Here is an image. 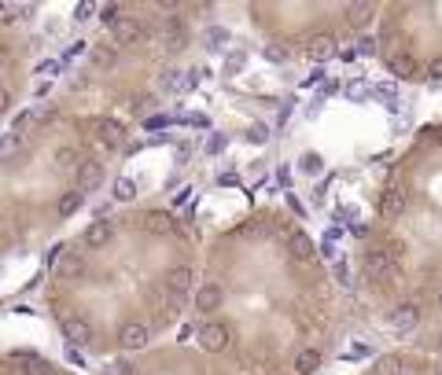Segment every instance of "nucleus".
Listing matches in <instances>:
<instances>
[{
    "label": "nucleus",
    "mask_w": 442,
    "mask_h": 375,
    "mask_svg": "<svg viewBox=\"0 0 442 375\" xmlns=\"http://www.w3.org/2000/svg\"><path fill=\"white\" fill-rule=\"evenodd\" d=\"M52 162H56V169H63V173H78V166L85 162L78 151H71V147H59L56 154H52Z\"/></svg>",
    "instance_id": "obj_22"
},
{
    "label": "nucleus",
    "mask_w": 442,
    "mask_h": 375,
    "mask_svg": "<svg viewBox=\"0 0 442 375\" xmlns=\"http://www.w3.org/2000/svg\"><path fill=\"white\" fill-rule=\"evenodd\" d=\"M19 15H26V4H0V22L4 26H15Z\"/></svg>",
    "instance_id": "obj_25"
},
{
    "label": "nucleus",
    "mask_w": 442,
    "mask_h": 375,
    "mask_svg": "<svg viewBox=\"0 0 442 375\" xmlns=\"http://www.w3.org/2000/svg\"><path fill=\"white\" fill-rule=\"evenodd\" d=\"M100 19L107 22V30H110V26L122 19V8H118V4H103V8H100Z\"/></svg>",
    "instance_id": "obj_27"
},
{
    "label": "nucleus",
    "mask_w": 442,
    "mask_h": 375,
    "mask_svg": "<svg viewBox=\"0 0 442 375\" xmlns=\"http://www.w3.org/2000/svg\"><path fill=\"white\" fill-rule=\"evenodd\" d=\"M74 184H78V191H96L100 184H103V166L100 162H93V159H85L81 166H78V173H74Z\"/></svg>",
    "instance_id": "obj_10"
},
{
    "label": "nucleus",
    "mask_w": 442,
    "mask_h": 375,
    "mask_svg": "<svg viewBox=\"0 0 442 375\" xmlns=\"http://www.w3.org/2000/svg\"><path fill=\"white\" fill-rule=\"evenodd\" d=\"M365 276L372 280V283H394L398 280V258L387 250V247H372L369 254H365Z\"/></svg>",
    "instance_id": "obj_1"
},
{
    "label": "nucleus",
    "mask_w": 442,
    "mask_h": 375,
    "mask_svg": "<svg viewBox=\"0 0 442 375\" xmlns=\"http://www.w3.org/2000/svg\"><path fill=\"white\" fill-rule=\"evenodd\" d=\"M287 247H292V254L302 261V265H309V261H317V250H314V239H309L306 232H292L287 236Z\"/></svg>",
    "instance_id": "obj_18"
},
{
    "label": "nucleus",
    "mask_w": 442,
    "mask_h": 375,
    "mask_svg": "<svg viewBox=\"0 0 442 375\" xmlns=\"http://www.w3.org/2000/svg\"><path fill=\"white\" fill-rule=\"evenodd\" d=\"M306 52H309V59H332V56H336L339 52V41H336V33H314V37H309L306 41Z\"/></svg>",
    "instance_id": "obj_11"
},
{
    "label": "nucleus",
    "mask_w": 442,
    "mask_h": 375,
    "mask_svg": "<svg viewBox=\"0 0 442 375\" xmlns=\"http://www.w3.org/2000/svg\"><path fill=\"white\" fill-rule=\"evenodd\" d=\"M166 41H170V48H185V41H188V30H185V22L181 19H170L166 22Z\"/></svg>",
    "instance_id": "obj_23"
},
{
    "label": "nucleus",
    "mask_w": 442,
    "mask_h": 375,
    "mask_svg": "<svg viewBox=\"0 0 442 375\" xmlns=\"http://www.w3.org/2000/svg\"><path fill=\"white\" fill-rule=\"evenodd\" d=\"M163 291H166L173 302L188 298V291H192V269H188V265H173V269H166V276H163Z\"/></svg>",
    "instance_id": "obj_4"
},
{
    "label": "nucleus",
    "mask_w": 442,
    "mask_h": 375,
    "mask_svg": "<svg viewBox=\"0 0 442 375\" xmlns=\"http://www.w3.org/2000/svg\"><path fill=\"white\" fill-rule=\"evenodd\" d=\"M52 273L56 280H78L85 273V258L78 250H52Z\"/></svg>",
    "instance_id": "obj_5"
},
{
    "label": "nucleus",
    "mask_w": 442,
    "mask_h": 375,
    "mask_svg": "<svg viewBox=\"0 0 442 375\" xmlns=\"http://www.w3.org/2000/svg\"><path fill=\"white\" fill-rule=\"evenodd\" d=\"M406 371H409V364H406V357H398V353H387V357H380L372 368V375H406Z\"/></svg>",
    "instance_id": "obj_21"
},
{
    "label": "nucleus",
    "mask_w": 442,
    "mask_h": 375,
    "mask_svg": "<svg viewBox=\"0 0 442 375\" xmlns=\"http://www.w3.org/2000/svg\"><path fill=\"white\" fill-rule=\"evenodd\" d=\"M387 70H391V74H398L402 81H413L420 66H416L413 52H391V56H387Z\"/></svg>",
    "instance_id": "obj_15"
},
{
    "label": "nucleus",
    "mask_w": 442,
    "mask_h": 375,
    "mask_svg": "<svg viewBox=\"0 0 442 375\" xmlns=\"http://www.w3.org/2000/svg\"><path fill=\"white\" fill-rule=\"evenodd\" d=\"M420 324V305H398L391 313V327L398 331V335H406V331H413Z\"/></svg>",
    "instance_id": "obj_17"
},
{
    "label": "nucleus",
    "mask_w": 442,
    "mask_h": 375,
    "mask_svg": "<svg viewBox=\"0 0 442 375\" xmlns=\"http://www.w3.org/2000/svg\"><path fill=\"white\" fill-rule=\"evenodd\" d=\"M435 375H442V361H438V364H435Z\"/></svg>",
    "instance_id": "obj_38"
},
{
    "label": "nucleus",
    "mask_w": 442,
    "mask_h": 375,
    "mask_svg": "<svg viewBox=\"0 0 442 375\" xmlns=\"http://www.w3.org/2000/svg\"><path fill=\"white\" fill-rule=\"evenodd\" d=\"M110 239H115V228H110L107 221H96V225H88V228L81 232V243H85L88 250H103Z\"/></svg>",
    "instance_id": "obj_14"
},
{
    "label": "nucleus",
    "mask_w": 442,
    "mask_h": 375,
    "mask_svg": "<svg viewBox=\"0 0 442 375\" xmlns=\"http://www.w3.org/2000/svg\"><path fill=\"white\" fill-rule=\"evenodd\" d=\"M265 137H269V129H265V125H251L247 129V140L251 144H265Z\"/></svg>",
    "instance_id": "obj_30"
},
{
    "label": "nucleus",
    "mask_w": 442,
    "mask_h": 375,
    "mask_svg": "<svg viewBox=\"0 0 442 375\" xmlns=\"http://www.w3.org/2000/svg\"><path fill=\"white\" fill-rule=\"evenodd\" d=\"M354 52H358V56H372L376 52V41L372 37H358V48H354Z\"/></svg>",
    "instance_id": "obj_31"
},
{
    "label": "nucleus",
    "mask_w": 442,
    "mask_h": 375,
    "mask_svg": "<svg viewBox=\"0 0 442 375\" xmlns=\"http://www.w3.org/2000/svg\"><path fill=\"white\" fill-rule=\"evenodd\" d=\"M144 228H148L151 236H173V232H177V221H173V213H166V210H148V213H144Z\"/></svg>",
    "instance_id": "obj_16"
},
{
    "label": "nucleus",
    "mask_w": 442,
    "mask_h": 375,
    "mask_svg": "<svg viewBox=\"0 0 442 375\" xmlns=\"http://www.w3.org/2000/svg\"><path fill=\"white\" fill-rule=\"evenodd\" d=\"M406 206H409V199H406L402 188H387V191L380 195V203H376V210H380L384 221H398V217L406 213Z\"/></svg>",
    "instance_id": "obj_8"
},
{
    "label": "nucleus",
    "mask_w": 442,
    "mask_h": 375,
    "mask_svg": "<svg viewBox=\"0 0 442 375\" xmlns=\"http://www.w3.org/2000/svg\"><path fill=\"white\" fill-rule=\"evenodd\" d=\"M93 59H96V66H103V70H107V66H115V52H110V48H96Z\"/></svg>",
    "instance_id": "obj_28"
},
{
    "label": "nucleus",
    "mask_w": 442,
    "mask_h": 375,
    "mask_svg": "<svg viewBox=\"0 0 442 375\" xmlns=\"http://www.w3.org/2000/svg\"><path fill=\"white\" fill-rule=\"evenodd\" d=\"M107 375H137V368H129V364H110Z\"/></svg>",
    "instance_id": "obj_34"
},
{
    "label": "nucleus",
    "mask_w": 442,
    "mask_h": 375,
    "mask_svg": "<svg viewBox=\"0 0 442 375\" xmlns=\"http://www.w3.org/2000/svg\"><path fill=\"white\" fill-rule=\"evenodd\" d=\"M81 203H85V191L71 188V191H63V195H59V203H56V213H59V217H74V213L81 210Z\"/></svg>",
    "instance_id": "obj_20"
},
{
    "label": "nucleus",
    "mask_w": 442,
    "mask_h": 375,
    "mask_svg": "<svg viewBox=\"0 0 442 375\" xmlns=\"http://www.w3.org/2000/svg\"><path fill=\"white\" fill-rule=\"evenodd\" d=\"M63 335L71 346H93V327L81 317H63Z\"/></svg>",
    "instance_id": "obj_12"
},
{
    "label": "nucleus",
    "mask_w": 442,
    "mask_h": 375,
    "mask_svg": "<svg viewBox=\"0 0 442 375\" xmlns=\"http://www.w3.org/2000/svg\"><path fill=\"white\" fill-rule=\"evenodd\" d=\"M435 346H438V353H442V335H438V342H435Z\"/></svg>",
    "instance_id": "obj_39"
},
{
    "label": "nucleus",
    "mask_w": 442,
    "mask_h": 375,
    "mask_svg": "<svg viewBox=\"0 0 442 375\" xmlns=\"http://www.w3.org/2000/svg\"><path fill=\"white\" fill-rule=\"evenodd\" d=\"M428 78H431V81H442V56H435V59L428 63Z\"/></svg>",
    "instance_id": "obj_32"
},
{
    "label": "nucleus",
    "mask_w": 442,
    "mask_h": 375,
    "mask_svg": "<svg viewBox=\"0 0 442 375\" xmlns=\"http://www.w3.org/2000/svg\"><path fill=\"white\" fill-rule=\"evenodd\" d=\"M74 15H78V19H93V15H96V4H78Z\"/></svg>",
    "instance_id": "obj_35"
},
{
    "label": "nucleus",
    "mask_w": 442,
    "mask_h": 375,
    "mask_svg": "<svg viewBox=\"0 0 442 375\" xmlns=\"http://www.w3.org/2000/svg\"><path fill=\"white\" fill-rule=\"evenodd\" d=\"M148 339H151L148 324L125 320V324L118 327V346H122V349H144V346H148Z\"/></svg>",
    "instance_id": "obj_9"
},
{
    "label": "nucleus",
    "mask_w": 442,
    "mask_h": 375,
    "mask_svg": "<svg viewBox=\"0 0 442 375\" xmlns=\"http://www.w3.org/2000/svg\"><path fill=\"white\" fill-rule=\"evenodd\" d=\"M210 151H214V154L225 151V137H214V140H210Z\"/></svg>",
    "instance_id": "obj_36"
},
{
    "label": "nucleus",
    "mask_w": 442,
    "mask_h": 375,
    "mask_svg": "<svg viewBox=\"0 0 442 375\" xmlns=\"http://www.w3.org/2000/svg\"><path fill=\"white\" fill-rule=\"evenodd\" d=\"M372 15H376V4H369V0H354V4L343 8V19H346L350 30H365L372 22Z\"/></svg>",
    "instance_id": "obj_13"
},
{
    "label": "nucleus",
    "mask_w": 442,
    "mask_h": 375,
    "mask_svg": "<svg viewBox=\"0 0 442 375\" xmlns=\"http://www.w3.org/2000/svg\"><path fill=\"white\" fill-rule=\"evenodd\" d=\"M19 144H22V140H19V132H8V137H4V154H15Z\"/></svg>",
    "instance_id": "obj_33"
},
{
    "label": "nucleus",
    "mask_w": 442,
    "mask_h": 375,
    "mask_svg": "<svg viewBox=\"0 0 442 375\" xmlns=\"http://www.w3.org/2000/svg\"><path fill=\"white\" fill-rule=\"evenodd\" d=\"M110 191H115L118 203H129V199H137V184H133L129 176H118V181L110 184Z\"/></svg>",
    "instance_id": "obj_24"
},
{
    "label": "nucleus",
    "mask_w": 442,
    "mask_h": 375,
    "mask_svg": "<svg viewBox=\"0 0 442 375\" xmlns=\"http://www.w3.org/2000/svg\"><path fill=\"white\" fill-rule=\"evenodd\" d=\"M435 305H438V313H442V291H438V298H435Z\"/></svg>",
    "instance_id": "obj_37"
},
{
    "label": "nucleus",
    "mask_w": 442,
    "mask_h": 375,
    "mask_svg": "<svg viewBox=\"0 0 442 375\" xmlns=\"http://www.w3.org/2000/svg\"><path fill=\"white\" fill-rule=\"evenodd\" d=\"M192 302H195V309H199L203 317H210V313H217V309L225 305V291H221L217 283H203V287H195Z\"/></svg>",
    "instance_id": "obj_6"
},
{
    "label": "nucleus",
    "mask_w": 442,
    "mask_h": 375,
    "mask_svg": "<svg viewBox=\"0 0 442 375\" xmlns=\"http://www.w3.org/2000/svg\"><path fill=\"white\" fill-rule=\"evenodd\" d=\"M302 173H309V176H317L321 169H324V162H321V154H314V151H309V154H302Z\"/></svg>",
    "instance_id": "obj_26"
},
{
    "label": "nucleus",
    "mask_w": 442,
    "mask_h": 375,
    "mask_svg": "<svg viewBox=\"0 0 442 375\" xmlns=\"http://www.w3.org/2000/svg\"><path fill=\"white\" fill-rule=\"evenodd\" d=\"M195 342L203 346L207 353H225V349H229V342H232V335H229V327H225V324H214V320H207V324H199V331H195Z\"/></svg>",
    "instance_id": "obj_3"
},
{
    "label": "nucleus",
    "mask_w": 442,
    "mask_h": 375,
    "mask_svg": "<svg viewBox=\"0 0 442 375\" xmlns=\"http://www.w3.org/2000/svg\"><path fill=\"white\" fill-rule=\"evenodd\" d=\"M88 129H93L96 144H103V147H118L125 140V129L115 118H96V122H88Z\"/></svg>",
    "instance_id": "obj_7"
},
{
    "label": "nucleus",
    "mask_w": 442,
    "mask_h": 375,
    "mask_svg": "<svg viewBox=\"0 0 442 375\" xmlns=\"http://www.w3.org/2000/svg\"><path fill=\"white\" fill-rule=\"evenodd\" d=\"M265 59H273V63H287V48H284V44H269V48H265Z\"/></svg>",
    "instance_id": "obj_29"
},
{
    "label": "nucleus",
    "mask_w": 442,
    "mask_h": 375,
    "mask_svg": "<svg viewBox=\"0 0 442 375\" xmlns=\"http://www.w3.org/2000/svg\"><path fill=\"white\" fill-rule=\"evenodd\" d=\"M110 37H115L118 48H133L148 37V19H137V15H122L115 26H110Z\"/></svg>",
    "instance_id": "obj_2"
},
{
    "label": "nucleus",
    "mask_w": 442,
    "mask_h": 375,
    "mask_svg": "<svg viewBox=\"0 0 442 375\" xmlns=\"http://www.w3.org/2000/svg\"><path fill=\"white\" fill-rule=\"evenodd\" d=\"M317 368H321V349L302 346V349L295 353V375H314Z\"/></svg>",
    "instance_id": "obj_19"
}]
</instances>
